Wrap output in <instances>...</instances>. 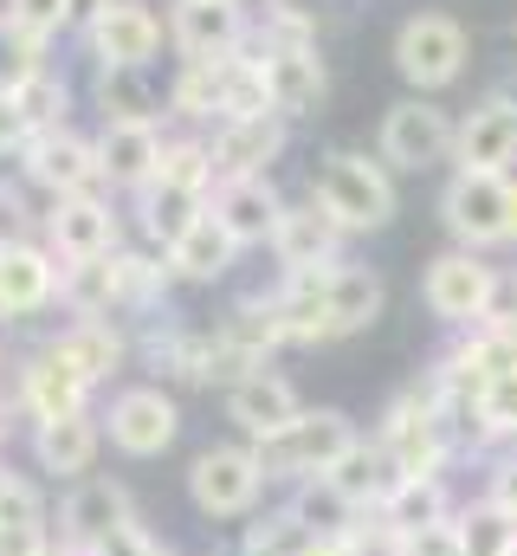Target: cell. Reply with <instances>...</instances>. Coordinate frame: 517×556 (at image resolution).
Returning a JSON list of instances; mask_svg holds the SVG:
<instances>
[{
    "instance_id": "cell-1",
    "label": "cell",
    "mask_w": 517,
    "mask_h": 556,
    "mask_svg": "<svg viewBox=\"0 0 517 556\" xmlns=\"http://www.w3.org/2000/svg\"><path fill=\"white\" fill-rule=\"evenodd\" d=\"M311 201H317L343 233H376V227L394 220V175H388L382 155L337 149V155H324V162H317Z\"/></svg>"
},
{
    "instance_id": "cell-2",
    "label": "cell",
    "mask_w": 517,
    "mask_h": 556,
    "mask_svg": "<svg viewBox=\"0 0 517 556\" xmlns=\"http://www.w3.org/2000/svg\"><path fill=\"white\" fill-rule=\"evenodd\" d=\"M350 446H356V427H350V415H337V408H304L291 427H278L272 440H253L265 479H298V485L337 472V459Z\"/></svg>"
},
{
    "instance_id": "cell-3",
    "label": "cell",
    "mask_w": 517,
    "mask_h": 556,
    "mask_svg": "<svg viewBox=\"0 0 517 556\" xmlns=\"http://www.w3.org/2000/svg\"><path fill=\"white\" fill-rule=\"evenodd\" d=\"M420 298H427V311L440 317V324H453V330H479V324H492V311H499V298H505V278L499 266L486 260V253H440L427 278H420Z\"/></svg>"
},
{
    "instance_id": "cell-4",
    "label": "cell",
    "mask_w": 517,
    "mask_h": 556,
    "mask_svg": "<svg viewBox=\"0 0 517 556\" xmlns=\"http://www.w3.org/2000/svg\"><path fill=\"white\" fill-rule=\"evenodd\" d=\"M466 59H472V39H466V26H459L453 13H407L401 33H394V72H401L420 98L459 85Z\"/></svg>"
},
{
    "instance_id": "cell-5",
    "label": "cell",
    "mask_w": 517,
    "mask_h": 556,
    "mask_svg": "<svg viewBox=\"0 0 517 556\" xmlns=\"http://www.w3.org/2000/svg\"><path fill=\"white\" fill-rule=\"evenodd\" d=\"M258 492H265V466H258L253 440H240V446H207V453H194V466H188V498H194L201 518H247L258 505Z\"/></svg>"
},
{
    "instance_id": "cell-6",
    "label": "cell",
    "mask_w": 517,
    "mask_h": 556,
    "mask_svg": "<svg viewBox=\"0 0 517 556\" xmlns=\"http://www.w3.org/2000/svg\"><path fill=\"white\" fill-rule=\"evenodd\" d=\"M181 433V402L162 382H129L104 408V440L129 459H162Z\"/></svg>"
},
{
    "instance_id": "cell-7",
    "label": "cell",
    "mask_w": 517,
    "mask_h": 556,
    "mask_svg": "<svg viewBox=\"0 0 517 556\" xmlns=\"http://www.w3.org/2000/svg\"><path fill=\"white\" fill-rule=\"evenodd\" d=\"M20 175L46 194V201H72V194H104V162H98V137L65 130H39L20 155Z\"/></svg>"
},
{
    "instance_id": "cell-8",
    "label": "cell",
    "mask_w": 517,
    "mask_h": 556,
    "mask_svg": "<svg viewBox=\"0 0 517 556\" xmlns=\"http://www.w3.org/2000/svg\"><path fill=\"white\" fill-rule=\"evenodd\" d=\"M453 142H459V124L433 98H401V104H388L376 155L388 168H401V175H420L433 162H453Z\"/></svg>"
},
{
    "instance_id": "cell-9",
    "label": "cell",
    "mask_w": 517,
    "mask_h": 556,
    "mask_svg": "<svg viewBox=\"0 0 517 556\" xmlns=\"http://www.w3.org/2000/svg\"><path fill=\"white\" fill-rule=\"evenodd\" d=\"M505 201H512V175L453 168V181L440 194V220L466 253H486V247H505Z\"/></svg>"
},
{
    "instance_id": "cell-10",
    "label": "cell",
    "mask_w": 517,
    "mask_h": 556,
    "mask_svg": "<svg viewBox=\"0 0 517 556\" xmlns=\"http://www.w3.org/2000/svg\"><path fill=\"white\" fill-rule=\"evenodd\" d=\"M13 408L33 420V427H39V420L85 415V408H91V382H85V376L59 356V343L46 337L33 356L13 363Z\"/></svg>"
},
{
    "instance_id": "cell-11",
    "label": "cell",
    "mask_w": 517,
    "mask_h": 556,
    "mask_svg": "<svg viewBox=\"0 0 517 556\" xmlns=\"http://www.w3.org/2000/svg\"><path fill=\"white\" fill-rule=\"evenodd\" d=\"M382 453L394 459V479H433L440 459H446V415H440V395H401L382 420Z\"/></svg>"
},
{
    "instance_id": "cell-12",
    "label": "cell",
    "mask_w": 517,
    "mask_h": 556,
    "mask_svg": "<svg viewBox=\"0 0 517 556\" xmlns=\"http://www.w3.org/2000/svg\"><path fill=\"white\" fill-rule=\"evenodd\" d=\"M39 240L59 253V266L111 260V253H124V220L111 214V201H104V194H72V201H52V207H46Z\"/></svg>"
},
{
    "instance_id": "cell-13",
    "label": "cell",
    "mask_w": 517,
    "mask_h": 556,
    "mask_svg": "<svg viewBox=\"0 0 517 556\" xmlns=\"http://www.w3.org/2000/svg\"><path fill=\"white\" fill-rule=\"evenodd\" d=\"M168 39H175L181 65H194V59H234L253 39V20H247L240 0H175Z\"/></svg>"
},
{
    "instance_id": "cell-14",
    "label": "cell",
    "mask_w": 517,
    "mask_h": 556,
    "mask_svg": "<svg viewBox=\"0 0 517 556\" xmlns=\"http://www.w3.org/2000/svg\"><path fill=\"white\" fill-rule=\"evenodd\" d=\"M59 253L46 247V240H13V247H0V317L7 324H20V317H39V311H52L59 304Z\"/></svg>"
},
{
    "instance_id": "cell-15",
    "label": "cell",
    "mask_w": 517,
    "mask_h": 556,
    "mask_svg": "<svg viewBox=\"0 0 517 556\" xmlns=\"http://www.w3.org/2000/svg\"><path fill=\"white\" fill-rule=\"evenodd\" d=\"M453 162L472 168V175H505L517 162V98L512 91H492L486 104H472V111L459 117Z\"/></svg>"
},
{
    "instance_id": "cell-16",
    "label": "cell",
    "mask_w": 517,
    "mask_h": 556,
    "mask_svg": "<svg viewBox=\"0 0 517 556\" xmlns=\"http://www.w3.org/2000/svg\"><path fill=\"white\" fill-rule=\"evenodd\" d=\"M85 46L98 65H155L162 52V13L149 0H117L85 26Z\"/></svg>"
},
{
    "instance_id": "cell-17",
    "label": "cell",
    "mask_w": 517,
    "mask_h": 556,
    "mask_svg": "<svg viewBox=\"0 0 517 556\" xmlns=\"http://www.w3.org/2000/svg\"><path fill=\"white\" fill-rule=\"evenodd\" d=\"M136 518V505H129V492L117 479H78L72 492H65V505H59V544L65 551H98L117 525Z\"/></svg>"
},
{
    "instance_id": "cell-18",
    "label": "cell",
    "mask_w": 517,
    "mask_h": 556,
    "mask_svg": "<svg viewBox=\"0 0 517 556\" xmlns=\"http://www.w3.org/2000/svg\"><path fill=\"white\" fill-rule=\"evenodd\" d=\"M98 453H104V415H91V408H85V415L39 420V427H33V466H39L46 479H59V485L91 479Z\"/></svg>"
},
{
    "instance_id": "cell-19",
    "label": "cell",
    "mask_w": 517,
    "mask_h": 556,
    "mask_svg": "<svg viewBox=\"0 0 517 556\" xmlns=\"http://www.w3.org/2000/svg\"><path fill=\"white\" fill-rule=\"evenodd\" d=\"M258 59H265V91H272V111L291 124V117H317V104H324V91H330V78H324V59H317V46H265L253 33Z\"/></svg>"
},
{
    "instance_id": "cell-20",
    "label": "cell",
    "mask_w": 517,
    "mask_h": 556,
    "mask_svg": "<svg viewBox=\"0 0 517 556\" xmlns=\"http://www.w3.org/2000/svg\"><path fill=\"white\" fill-rule=\"evenodd\" d=\"M207 214H214V220L240 240V253H247V247H272V233H278V220H285V201H278L272 175H234V181H214Z\"/></svg>"
},
{
    "instance_id": "cell-21",
    "label": "cell",
    "mask_w": 517,
    "mask_h": 556,
    "mask_svg": "<svg viewBox=\"0 0 517 556\" xmlns=\"http://www.w3.org/2000/svg\"><path fill=\"white\" fill-rule=\"evenodd\" d=\"M162 124H104L98 130V162H104V188H124V194H142L162 168Z\"/></svg>"
},
{
    "instance_id": "cell-22",
    "label": "cell",
    "mask_w": 517,
    "mask_h": 556,
    "mask_svg": "<svg viewBox=\"0 0 517 556\" xmlns=\"http://www.w3.org/2000/svg\"><path fill=\"white\" fill-rule=\"evenodd\" d=\"M214 168H220V181H234V175H265L278 155H285V117L278 111H265V117H234V124H214Z\"/></svg>"
},
{
    "instance_id": "cell-23",
    "label": "cell",
    "mask_w": 517,
    "mask_h": 556,
    "mask_svg": "<svg viewBox=\"0 0 517 556\" xmlns=\"http://www.w3.org/2000/svg\"><path fill=\"white\" fill-rule=\"evenodd\" d=\"M272 253H278V266H285V273L337 266V260H343V227H337L317 201L285 207V220H278V233H272Z\"/></svg>"
},
{
    "instance_id": "cell-24",
    "label": "cell",
    "mask_w": 517,
    "mask_h": 556,
    "mask_svg": "<svg viewBox=\"0 0 517 556\" xmlns=\"http://www.w3.org/2000/svg\"><path fill=\"white\" fill-rule=\"evenodd\" d=\"M298 415H304L298 389H291L285 376H272V369H253L247 382L227 389V420H234L247 440H272L278 427H291Z\"/></svg>"
},
{
    "instance_id": "cell-25",
    "label": "cell",
    "mask_w": 517,
    "mask_h": 556,
    "mask_svg": "<svg viewBox=\"0 0 517 556\" xmlns=\"http://www.w3.org/2000/svg\"><path fill=\"white\" fill-rule=\"evenodd\" d=\"M343 266V260H337ZM337 266H317V273H285L272 304H278V324H285V343H330V273Z\"/></svg>"
},
{
    "instance_id": "cell-26",
    "label": "cell",
    "mask_w": 517,
    "mask_h": 556,
    "mask_svg": "<svg viewBox=\"0 0 517 556\" xmlns=\"http://www.w3.org/2000/svg\"><path fill=\"white\" fill-rule=\"evenodd\" d=\"M52 343H59V356H65L91 389H104V382L129 363V337L111 324V317H72Z\"/></svg>"
},
{
    "instance_id": "cell-27",
    "label": "cell",
    "mask_w": 517,
    "mask_h": 556,
    "mask_svg": "<svg viewBox=\"0 0 517 556\" xmlns=\"http://www.w3.org/2000/svg\"><path fill=\"white\" fill-rule=\"evenodd\" d=\"M98 111L104 124H155L168 91L149 78V65H98Z\"/></svg>"
},
{
    "instance_id": "cell-28",
    "label": "cell",
    "mask_w": 517,
    "mask_h": 556,
    "mask_svg": "<svg viewBox=\"0 0 517 556\" xmlns=\"http://www.w3.org/2000/svg\"><path fill=\"white\" fill-rule=\"evenodd\" d=\"M234 260H240V240L214 220V214H201L175 247H168V266L175 278H188V285H214V278L234 273Z\"/></svg>"
},
{
    "instance_id": "cell-29",
    "label": "cell",
    "mask_w": 517,
    "mask_h": 556,
    "mask_svg": "<svg viewBox=\"0 0 517 556\" xmlns=\"http://www.w3.org/2000/svg\"><path fill=\"white\" fill-rule=\"evenodd\" d=\"M382 304H388L382 273L343 260V266L330 273V337H356V330H369V324L382 317Z\"/></svg>"
},
{
    "instance_id": "cell-30",
    "label": "cell",
    "mask_w": 517,
    "mask_h": 556,
    "mask_svg": "<svg viewBox=\"0 0 517 556\" xmlns=\"http://www.w3.org/2000/svg\"><path fill=\"white\" fill-rule=\"evenodd\" d=\"M324 479H330L356 511H363V505H382L388 492L401 485V479H394V459L382 453V440H356V446L337 459V472H324Z\"/></svg>"
},
{
    "instance_id": "cell-31",
    "label": "cell",
    "mask_w": 517,
    "mask_h": 556,
    "mask_svg": "<svg viewBox=\"0 0 517 556\" xmlns=\"http://www.w3.org/2000/svg\"><path fill=\"white\" fill-rule=\"evenodd\" d=\"M168 111L188 124H220L227 117V59H194L168 85Z\"/></svg>"
},
{
    "instance_id": "cell-32",
    "label": "cell",
    "mask_w": 517,
    "mask_h": 556,
    "mask_svg": "<svg viewBox=\"0 0 517 556\" xmlns=\"http://www.w3.org/2000/svg\"><path fill=\"white\" fill-rule=\"evenodd\" d=\"M59 304H65L72 317H111V311H124L117 253H111V260H78V266H65V278H59Z\"/></svg>"
},
{
    "instance_id": "cell-33",
    "label": "cell",
    "mask_w": 517,
    "mask_h": 556,
    "mask_svg": "<svg viewBox=\"0 0 517 556\" xmlns=\"http://www.w3.org/2000/svg\"><path fill=\"white\" fill-rule=\"evenodd\" d=\"M350 518H356V505L330 479H304L298 498H291V511H285V525L298 538H350Z\"/></svg>"
},
{
    "instance_id": "cell-34",
    "label": "cell",
    "mask_w": 517,
    "mask_h": 556,
    "mask_svg": "<svg viewBox=\"0 0 517 556\" xmlns=\"http://www.w3.org/2000/svg\"><path fill=\"white\" fill-rule=\"evenodd\" d=\"M136 214H142V233H149V240L168 253V247H175V240H181V233H188V227L207 214V201H201V194H181V188H162V181H149V188L136 194Z\"/></svg>"
},
{
    "instance_id": "cell-35",
    "label": "cell",
    "mask_w": 517,
    "mask_h": 556,
    "mask_svg": "<svg viewBox=\"0 0 517 556\" xmlns=\"http://www.w3.org/2000/svg\"><path fill=\"white\" fill-rule=\"evenodd\" d=\"M382 518H388L394 538H401V531H420V525H440V518H446L440 479H401V485L382 498Z\"/></svg>"
},
{
    "instance_id": "cell-36",
    "label": "cell",
    "mask_w": 517,
    "mask_h": 556,
    "mask_svg": "<svg viewBox=\"0 0 517 556\" xmlns=\"http://www.w3.org/2000/svg\"><path fill=\"white\" fill-rule=\"evenodd\" d=\"M13 104H20V117L33 124V137L39 130H65V111H72V85L46 65L39 78H26L20 91H13Z\"/></svg>"
},
{
    "instance_id": "cell-37",
    "label": "cell",
    "mask_w": 517,
    "mask_h": 556,
    "mask_svg": "<svg viewBox=\"0 0 517 556\" xmlns=\"http://www.w3.org/2000/svg\"><path fill=\"white\" fill-rule=\"evenodd\" d=\"M46 72V46L33 39V33H20L7 13H0V98H13L26 78H39Z\"/></svg>"
},
{
    "instance_id": "cell-38",
    "label": "cell",
    "mask_w": 517,
    "mask_h": 556,
    "mask_svg": "<svg viewBox=\"0 0 517 556\" xmlns=\"http://www.w3.org/2000/svg\"><path fill=\"white\" fill-rule=\"evenodd\" d=\"M7 20H13L20 33H33L39 46H52L59 33L78 26V7H72V0H7Z\"/></svg>"
},
{
    "instance_id": "cell-39",
    "label": "cell",
    "mask_w": 517,
    "mask_h": 556,
    "mask_svg": "<svg viewBox=\"0 0 517 556\" xmlns=\"http://www.w3.org/2000/svg\"><path fill=\"white\" fill-rule=\"evenodd\" d=\"M0 525H52L46 492L26 472H13V466H0Z\"/></svg>"
},
{
    "instance_id": "cell-40",
    "label": "cell",
    "mask_w": 517,
    "mask_h": 556,
    "mask_svg": "<svg viewBox=\"0 0 517 556\" xmlns=\"http://www.w3.org/2000/svg\"><path fill=\"white\" fill-rule=\"evenodd\" d=\"M394 556H466V531H459L453 518L420 525V531H401V538H394Z\"/></svg>"
},
{
    "instance_id": "cell-41",
    "label": "cell",
    "mask_w": 517,
    "mask_h": 556,
    "mask_svg": "<svg viewBox=\"0 0 517 556\" xmlns=\"http://www.w3.org/2000/svg\"><path fill=\"white\" fill-rule=\"evenodd\" d=\"M459 531H466V556H505V544H512V518L505 511H472V518H459Z\"/></svg>"
},
{
    "instance_id": "cell-42",
    "label": "cell",
    "mask_w": 517,
    "mask_h": 556,
    "mask_svg": "<svg viewBox=\"0 0 517 556\" xmlns=\"http://www.w3.org/2000/svg\"><path fill=\"white\" fill-rule=\"evenodd\" d=\"M479 427H486V433H517V369L499 376V382H486V395H479Z\"/></svg>"
},
{
    "instance_id": "cell-43",
    "label": "cell",
    "mask_w": 517,
    "mask_h": 556,
    "mask_svg": "<svg viewBox=\"0 0 517 556\" xmlns=\"http://www.w3.org/2000/svg\"><path fill=\"white\" fill-rule=\"evenodd\" d=\"M52 525H0V556H52Z\"/></svg>"
},
{
    "instance_id": "cell-44",
    "label": "cell",
    "mask_w": 517,
    "mask_h": 556,
    "mask_svg": "<svg viewBox=\"0 0 517 556\" xmlns=\"http://www.w3.org/2000/svg\"><path fill=\"white\" fill-rule=\"evenodd\" d=\"M149 551H155V538L142 531V518H129V525H117V531H111L91 556H149Z\"/></svg>"
},
{
    "instance_id": "cell-45",
    "label": "cell",
    "mask_w": 517,
    "mask_h": 556,
    "mask_svg": "<svg viewBox=\"0 0 517 556\" xmlns=\"http://www.w3.org/2000/svg\"><path fill=\"white\" fill-rule=\"evenodd\" d=\"M26 142H33V124L20 117L13 98H0V155H26Z\"/></svg>"
},
{
    "instance_id": "cell-46",
    "label": "cell",
    "mask_w": 517,
    "mask_h": 556,
    "mask_svg": "<svg viewBox=\"0 0 517 556\" xmlns=\"http://www.w3.org/2000/svg\"><path fill=\"white\" fill-rule=\"evenodd\" d=\"M492 511H505L517 525V459H505V466L492 472Z\"/></svg>"
},
{
    "instance_id": "cell-47",
    "label": "cell",
    "mask_w": 517,
    "mask_h": 556,
    "mask_svg": "<svg viewBox=\"0 0 517 556\" xmlns=\"http://www.w3.org/2000/svg\"><path fill=\"white\" fill-rule=\"evenodd\" d=\"M298 556H350V538H304Z\"/></svg>"
},
{
    "instance_id": "cell-48",
    "label": "cell",
    "mask_w": 517,
    "mask_h": 556,
    "mask_svg": "<svg viewBox=\"0 0 517 556\" xmlns=\"http://www.w3.org/2000/svg\"><path fill=\"white\" fill-rule=\"evenodd\" d=\"M13 427H20V408H13V395H0V453H7V440H13Z\"/></svg>"
},
{
    "instance_id": "cell-49",
    "label": "cell",
    "mask_w": 517,
    "mask_h": 556,
    "mask_svg": "<svg viewBox=\"0 0 517 556\" xmlns=\"http://www.w3.org/2000/svg\"><path fill=\"white\" fill-rule=\"evenodd\" d=\"M72 7H78V20H85V26H91V20H98V13H104V7H117V0H72Z\"/></svg>"
},
{
    "instance_id": "cell-50",
    "label": "cell",
    "mask_w": 517,
    "mask_h": 556,
    "mask_svg": "<svg viewBox=\"0 0 517 556\" xmlns=\"http://www.w3.org/2000/svg\"><path fill=\"white\" fill-rule=\"evenodd\" d=\"M505 240L517 247V181H512V201H505Z\"/></svg>"
},
{
    "instance_id": "cell-51",
    "label": "cell",
    "mask_w": 517,
    "mask_h": 556,
    "mask_svg": "<svg viewBox=\"0 0 517 556\" xmlns=\"http://www.w3.org/2000/svg\"><path fill=\"white\" fill-rule=\"evenodd\" d=\"M7 350H13V324L0 317V369H7Z\"/></svg>"
},
{
    "instance_id": "cell-52",
    "label": "cell",
    "mask_w": 517,
    "mask_h": 556,
    "mask_svg": "<svg viewBox=\"0 0 517 556\" xmlns=\"http://www.w3.org/2000/svg\"><path fill=\"white\" fill-rule=\"evenodd\" d=\"M52 556H91V551H65V544H59V551H52Z\"/></svg>"
},
{
    "instance_id": "cell-53",
    "label": "cell",
    "mask_w": 517,
    "mask_h": 556,
    "mask_svg": "<svg viewBox=\"0 0 517 556\" xmlns=\"http://www.w3.org/2000/svg\"><path fill=\"white\" fill-rule=\"evenodd\" d=\"M499 324H505V330H512V337H517V317H499Z\"/></svg>"
},
{
    "instance_id": "cell-54",
    "label": "cell",
    "mask_w": 517,
    "mask_h": 556,
    "mask_svg": "<svg viewBox=\"0 0 517 556\" xmlns=\"http://www.w3.org/2000/svg\"><path fill=\"white\" fill-rule=\"evenodd\" d=\"M149 556H175V551H168V544H155V551H149Z\"/></svg>"
},
{
    "instance_id": "cell-55",
    "label": "cell",
    "mask_w": 517,
    "mask_h": 556,
    "mask_svg": "<svg viewBox=\"0 0 517 556\" xmlns=\"http://www.w3.org/2000/svg\"><path fill=\"white\" fill-rule=\"evenodd\" d=\"M505 556H517V531H512V544H505Z\"/></svg>"
}]
</instances>
